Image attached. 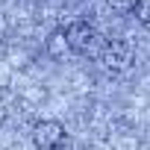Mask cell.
<instances>
[{"instance_id": "cell-1", "label": "cell", "mask_w": 150, "mask_h": 150, "mask_svg": "<svg viewBox=\"0 0 150 150\" xmlns=\"http://www.w3.org/2000/svg\"><path fill=\"white\" fill-rule=\"evenodd\" d=\"M62 35H65V41H68V47L74 50V53H83V56H100V50H103V44H106V38L88 24V21H71L65 30H62Z\"/></svg>"}, {"instance_id": "cell-2", "label": "cell", "mask_w": 150, "mask_h": 150, "mask_svg": "<svg viewBox=\"0 0 150 150\" xmlns=\"http://www.w3.org/2000/svg\"><path fill=\"white\" fill-rule=\"evenodd\" d=\"M97 62H103L109 71H124L132 62V47L127 41H106L100 56H97Z\"/></svg>"}, {"instance_id": "cell-3", "label": "cell", "mask_w": 150, "mask_h": 150, "mask_svg": "<svg viewBox=\"0 0 150 150\" xmlns=\"http://www.w3.org/2000/svg\"><path fill=\"white\" fill-rule=\"evenodd\" d=\"M33 141L41 147V150H56L62 141H65V127L59 121H41L35 124L33 129Z\"/></svg>"}, {"instance_id": "cell-4", "label": "cell", "mask_w": 150, "mask_h": 150, "mask_svg": "<svg viewBox=\"0 0 150 150\" xmlns=\"http://www.w3.org/2000/svg\"><path fill=\"white\" fill-rule=\"evenodd\" d=\"M47 53H50L53 59H65V56L71 53V47H68V41H65L62 33H53V35L47 38Z\"/></svg>"}, {"instance_id": "cell-5", "label": "cell", "mask_w": 150, "mask_h": 150, "mask_svg": "<svg viewBox=\"0 0 150 150\" xmlns=\"http://www.w3.org/2000/svg\"><path fill=\"white\" fill-rule=\"evenodd\" d=\"M135 3H138V0H106V6H109L115 15H129V12L135 9Z\"/></svg>"}, {"instance_id": "cell-6", "label": "cell", "mask_w": 150, "mask_h": 150, "mask_svg": "<svg viewBox=\"0 0 150 150\" xmlns=\"http://www.w3.org/2000/svg\"><path fill=\"white\" fill-rule=\"evenodd\" d=\"M132 12H135V18H138L141 24H150V0H138Z\"/></svg>"}]
</instances>
